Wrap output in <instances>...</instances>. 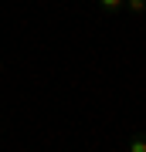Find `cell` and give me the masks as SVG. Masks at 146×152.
<instances>
[{
  "mask_svg": "<svg viewBox=\"0 0 146 152\" xmlns=\"http://www.w3.org/2000/svg\"><path fill=\"white\" fill-rule=\"evenodd\" d=\"M0 71H4V61H0Z\"/></svg>",
  "mask_w": 146,
  "mask_h": 152,
  "instance_id": "4",
  "label": "cell"
},
{
  "mask_svg": "<svg viewBox=\"0 0 146 152\" xmlns=\"http://www.w3.org/2000/svg\"><path fill=\"white\" fill-rule=\"evenodd\" d=\"M99 7H102L105 14H119L122 7H126V0H99Z\"/></svg>",
  "mask_w": 146,
  "mask_h": 152,
  "instance_id": "1",
  "label": "cell"
},
{
  "mask_svg": "<svg viewBox=\"0 0 146 152\" xmlns=\"http://www.w3.org/2000/svg\"><path fill=\"white\" fill-rule=\"evenodd\" d=\"M126 10H129V14H136V17H139V14L146 10V0H126Z\"/></svg>",
  "mask_w": 146,
  "mask_h": 152,
  "instance_id": "3",
  "label": "cell"
},
{
  "mask_svg": "<svg viewBox=\"0 0 146 152\" xmlns=\"http://www.w3.org/2000/svg\"><path fill=\"white\" fill-rule=\"evenodd\" d=\"M129 152H146V135H129Z\"/></svg>",
  "mask_w": 146,
  "mask_h": 152,
  "instance_id": "2",
  "label": "cell"
}]
</instances>
